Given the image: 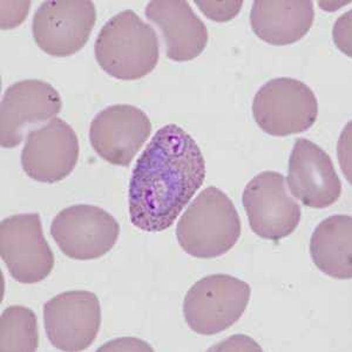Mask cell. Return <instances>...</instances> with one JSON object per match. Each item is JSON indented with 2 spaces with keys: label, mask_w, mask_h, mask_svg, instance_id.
<instances>
[{
  "label": "cell",
  "mask_w": 352,
  "mask_h": 352,
  "mask_svg": "<svg viewBox=\"0 0 352 352\" xmlns=\"http://www.w3.org/2000/svg\"><path fill=\"white\" fill-rule=\"evenodd\" d=\"M252 116L258 127L269 135L300 134L316 122L318 101L305 82L277 78L257 91L252 101Z\"/></svg>",
  "instance_id": "cell-5"
},
{
  "label": "cell",
  "mask_w": 352,
  "mask_h": 352,
  "mask_svg": "<svg viewBox=\"0 0 352 352\" xmlns=\"http://www.w3.org/2000/svg\"><path fill=\"white\" fill-rule=\"evenodd\" d=\"M204 179L206 161L195 139L177 124L161 127L133 169L129 188L133 226L146 232L170 228Z\"/></svg>",
  "instance_id": "cell-1"
},
{
  "label": "cell",
  "mask_w": 352,
  "mask_h": 352,
  "mask_svg": "<svg viewBox=\"0 0 352 352\" xmlns=\"http://www.w3.org/2000/svg\"><path fill=\"white\" fill-rule=\"evenodd\" d=\"M96 21V6L89 0H48L33 16V38L50 56H73L87 44Z\"/></svg>",
  "instance_id": "cell-9"
},
{
  "label": "cell",
  "mask_w": 352,
  "mask_h": 352,
  "mask_svg": "<svg viewBox=\"0 0 352 352\" xmlns=\"http://www.w3.org/2000/svg\"><path fill=\"white\" fill-rule=\"evenodd\" d=\"M38 346L36 314L23 305L5 309L0 317V351L34 352Z\"/></svg>",
  "instance_id": "cell-18"
},
{
  "label": "cell",
  "mask_w": 352,
  "mask_h": 352,
  "mask_svg": "<svg viewBox=\"0 0 352 352\" xmlns=\"http://www.w3.org/2000/svg\"><path fill=\"white\" fill-rule=\"evenodd\" d=\"M61 109L60 94L48 82L30 79L11 85L5 91L0 109L1 147L16 148L31 126L54 119Z\"/></svg>",
  "instance_id": "cell-13"
},
{
  "label": "cell",
  "mask_w": 352,
  "mask_h": 352,
  "mask_svg": "<svg viewBox=\"0 0 352 352\" xmlns=\"http://www.w3.org/2000/svg\"><path fill=\"white\" fill-rule=\"evenodd\" d=\"M152 133L148 116L132 104H113L96 114L89 141L101 159L129 167Z\"/></svg>",
  "instance_id": "cell-12"
},
{
  "label": "cell",
  "mask_w": 352,
  "mask_h": 352,
  "mask_svg": "<svg viewBox=\"0 0 352 352\" xmlns=\"http://www.w3.org/2000/svg\"><path fill=\"white\" fill-rule=\"evenodd\" d=\"M201 11L215 21H228L240 12L242 1H195Z\"/></svg>",
  "instance_id": "cell-19"
},
{
  "label": "cell",
  "mask_w": 352,
  "mask_h": 352,
  "mask_svg": "<svg viewBox=\"0 0 352 352\" xmlns=\"http://www.w3.org/2000/svg\"><path fill=\"white\" fill-rule=\"evenodd\" d=\"M96 59L119 80H139L156 67L160 44L154 28L132 10L112 16L102 26L94 45Z\"/></svg>",
  "instance_id": "cell-2"
},
{
  "label": "cell",
  "mask_w": 352,
  "mask_h": 352,
  "mask_svg": "<svg viewBox=\"0 0 352 352\" xmlns=\"http://www.w3.org/2000/svg\"><path fill=\"white\" fill-rule=\"evenodd\" d=\"M79 159V140L72 127L54 118L28 132L21 151V167L32 180L56 184L67 177Z\"/></svg>",
  "instance_id": "cell-11"
},
{
  "label": "cell",
  "mask_w": 352,
  "mask_h": 352,
  "mask_svg": "<svg viewBox=\"0 0 352 352\" xmlns=\"http://www.w3.org/2000/svg\"><path fill=\"white\" fill-rule=\"evenodd\" d=\"M51 235L69 258L96 260L116 245L120 235V226L100 207L74 204L56 214L51 224Z\"/></svg>",
  "instance_id": "cell-7"
},
{
  "label": "cell",
  "mask_w": 352,
  "mask_h": 352,
  "mask_svg": "<svg viewBox=\"0 0 352 352\" xmlns=\"http://www.w3.org/2000/svg\"><path fill=\"white\" fill-rule=\"evenodd\" d=\"M242 204L252 232L265 240L280 241L296 230L300 204L289 195L285 175L262 172L244 188Z\"/></svg>",
  "instance_id": "cell-8"
},
{
  "label": "cell",
  "mask_w": 352,
  "mask_h": 352,
  "mask_svg": "<svg viewBox=\"0 0 352 352\" xmlns=\"http://www.w3.org/2000/svg\"><path fill=\"white\" fill-rule=\"evenodd\" d=\"M240 215L226 192L208 187L189 204L176 227L181 248L190 256L210 260L232 250L240 239Z\"/></svg>",
  "instance_id": "cell-3"
},
{
  "label": "cell",
  "mask_w": 352,
  "mask_h": 352,
  "mask_svg": "<svg viewBox=\"0 0 352 352\" xmlns=\"http://www.w3.org/2000/svg\"><path fill=\"white\" fill-rule=\"evenodd\" d=\"M250 295V285L244 280L227 274L209 275L197 280L184 297V320L199 335H217L240 320Z\"/></svg>",
  "instance_id": "cell-4"
},
{
  "label": "cell",
  "mask_w": 352,
  "mask_h": 352,
  "mask_svg": "<svg viewBox=\"0 0 352 352\" xmlns=\"http://www.w3.org/2000/svg\"><path fill=\"white\" fill-rule=\"evenodd\" d=\"M45 331L60 351L89 348L101 327V307L96 294L85 290L61 292L44 305Z\"/></svg>",
  "instance_id": "cell-10"
},
{
  "label": "cell",
  "mask_w": 352,
  "mask_h": 352,
  "mask_svg": "<svg viewBox=\"0 0 352 352\" xmlns=\"http://www.w3.org/2000/svg\"><path fill=\"white\" fill-rule=\"evenodd\" d=\"M289 188L310 208H328L342 194V182L331 157L308 139H297L289 159Z\"/></svg>",
  "instance_id": "cell-14"
},
{
  "label": "cell",
  "mask_w": 352,
  "mask_h": 352,
  "mask_svg": "<svg viewBox=\"0 0 352 352\" xmlns=\"http://www.w3.org/2000/svg\"><path fill=\"white\" fill-rule=\"evenodd\" d=\"M352 217L333 215L322 221L310 240L312 262L336 280L352 277Z\"/></svg>",
  "instance_id": "cell-17"
},
{
  "label": "cell",
  "mask_w": 352,
  "mask_h": 352,
  "mask_svg": "<svg viewBox=\"0 0 352 352\" xmlns=\"http://www.w3.org/2000/svg\"><path fill=\"white\" fill-rule=\"evenodd\" d=\"M146 18L160 30L166 54L176 63L192 60L208 44V30L188 1L153 0L144 8Z\"/></svg>",
  "instance_id": "cell-15"
},
{
  "label": "cell",
  "mask_w": 352,
  "mask_h": 352,
  "mask_svg": "<svg viewBox=\"0 0 352 352\" xmlns=\"http://www.w3.org/2000/svg\"><path fill=\"white\" fill-rule=\"evenodd\" d=\"M315 19L310 0H256L250 12L252 31L261 41L285 46L308 34Z\"/></svg>",
  "instance_id": "cell-16"
},
{
  "label": "cell",
  "mask_w": 352,
  "mask_h": 352,
  "mask_svg": "<svg viewBox=\"0 0 352 352\" xmlns=\"http://www.w3.org/2000/svg\"><path fill=\"white\" fill-rule=\"evenodd\" d=\"M0 255L10 275L23 285H34L51 274L54 254L45 239L38 212L18 214L1 221Z\"/></svg>",
  "instance_id": "cell-6"
}]
</instances>
